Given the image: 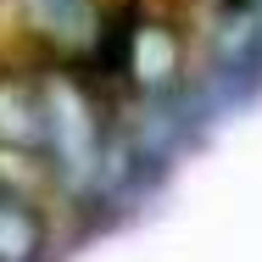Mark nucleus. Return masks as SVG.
<instances>
[{"label": "nucleus", "instance_id": "1", "mask_svg": "<svg viewBox=\"0 0 262 262\" xmlns=\"http://www.w3.org/2000/svg\"><path fill=\"white\" fill-rule=\"evenodd\" d=\"M23 6H28L34 34L61 45V51H90L101 23H106L101 0H23Z\"/></svg>", "mask_w": 262, "mask_h": 262}, {"label": "nucleus", "instance_id": "2", "mask_svg": "<svg viewBox=\"0 0 262 262\" xmlns=\"http://www.w3.org/2000/svg\"><path fill=\"white\" fill-rule=\"evenodd\" d=\"M39 257V217L23 195L0 184V262H34Z\"/></svg>", "mask_w": 262, "mask_h": 262}]
</instances>
